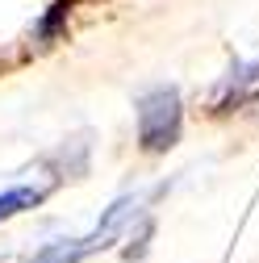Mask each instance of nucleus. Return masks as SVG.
<instances>
[{"label":"nucleus","instance_id":"nucleus-3","mask_svg":"<svg viewBox=\"0 0 259 263\" xmlns=\"http://www.w3.org/2000/svg\"><path fill=\"white\" fill-rule=\"evenodd\" d=\"M92 247H101L96 238H63V242H50L34 263H80Z\"/></svg>","mask_w":259,"mask_h":263},{"label":"nucleus","instance_id":"nucleus-2","mask_svg":"<svg viewBox=\"0 0 259 263\" xmlns=\"http://www.w3.org/2000/svg\"><path fill=\"white\" fill-rule=\"evenodd\" d=\"M71 9H76V0H54V5L42 13V21H38V29H34V38L42 42V46H50L63 29H67V17H71Z\"/></svg>","mask_w":259,"mask_h":263},{"label":"nucleus","instance_id":"nucleus-4","mask_svg":"<svg viewBox=\"0 0 259 263\" xmlns=\"http://www.w3.org/2000/svg\"><path fill=\"white\" fill-rule=\"evenodd\" d=\"M42 196H46L42 188H9V192H0V221H9L17 213H25V209H34Z\"/></svg>","mask_w":259,"mask_h":263},{"label":"nucleus","instance_id":"nucleus-1","mask_svg":"<svg viewBox=\"0 0 259 263\" xmlns=\"http://www.w3.org/2000/svg\"><path fill=\"white\" fill-rule=\"evenodd\" d=\"M134 121H138V146L146 155H163L180 142L184 129V101L176 84H155L134 101Z\"/></svg>","mask_w":259,"mask_h":263}]
</instances>
